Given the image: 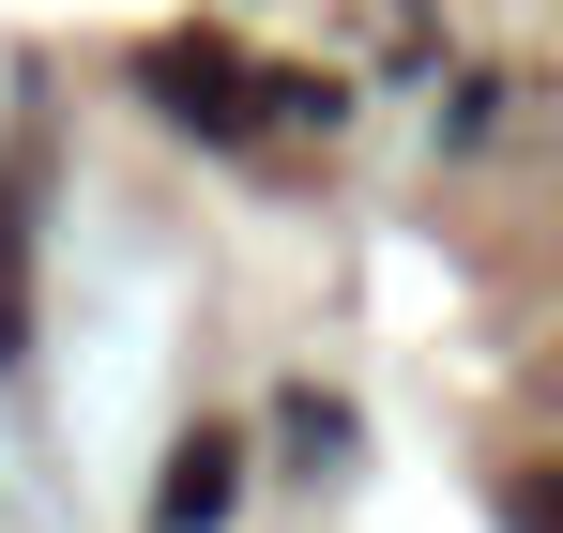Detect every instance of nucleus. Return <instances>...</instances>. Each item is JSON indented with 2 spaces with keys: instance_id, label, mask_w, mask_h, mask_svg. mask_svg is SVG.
I'll return each mask as SVG.
<instances>
[{
  "instance_id": "2",
  "label": "nucleus",
  "mask_w": 563,
  "mask_h": 533,
  "mask_svg": "<svg viewBox=\"0 0 563 533\" xmlns=\"http://www.w3.org/2000/svg\"><path fill=\"white\" fill-rule=\"evenodd\" d=\"M31 214H46V153H0V366L31 351Z\"/></svg>"
},
{
  "instance_id": "1",
  "label": "nucleus",
  "mask_w": 563,
  "mask_h": 533,
  "mask_svg": "<svg viewBox=\"0 0 563 533\" xmlns=\"http://www.w3.org/2000/svg\"><path fill=\"white\" fill-rule=\"evenodd\" d=\"M153 107L198 122V138H244V122H260V62L213 46V31H168V46H153Z\"/></svg>"
},
{
  "instance_id": "3",
  "label": "nucleus",
  "mask_w": 563,
  "mask_h": 533,
  "mask_svg": "<svg viewBox=\"0 0 563 533\" xmlns=\"http://www.w3.org/2000/svg\"><path fill=\"white\" fill-rule=\"evenodd\" d=\"M229 503H244V443H229V427H198V443L168 457V488H153V533H213Z\"/></svg>"
}]
</instances>
